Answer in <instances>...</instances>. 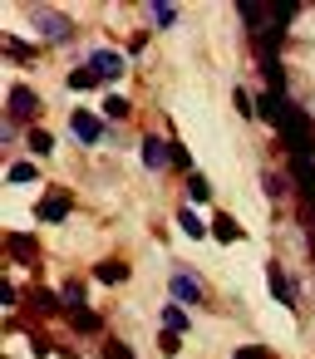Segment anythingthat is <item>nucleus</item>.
<instances>
[{
  "label": "nucleus",
  "instance_id": "f257e3e1",
  "mask_svg": "<svg viewBox=\"0 0 315 359\" xmlns=\"http://www.w3.org/2000/svg\"><path fill=\"white\" fill-rule=\"evenodd\" d=\"M276 123H281V138H286L290 158H310V148H315V133H310V118H305V114H300L290 99L281 104V118H276Z\"/></svg>",
  "mask_w": 315,
  "mask_h": 359
},
{
  "label": "nucleus",
  "instance_id": "f03ea898",
  "mask_svg": "<svg viewBox=\"0 0 315 359\" xmlns=\"http://www.w3.org/2000/svg\"><path fill=\"white\" fill-rule=\"evenodd\" d=\"M69 128H74L79 143H99V138H104V118H99V114H84V109L69 118Z\"/></svg>",
  "mask_w": 315,
  "mask_h": 359
},
{
  "label": "nucleus",
  "instance_id": "7ed1b4c3",
  "mask_svg": "<svg viewBox=\"0 0 315 359\" xmlns=\"http://www.w3.org/2000/svg\"><path fill=\"white\" fill-rule=\"evenodd\" d=\"M89 69H94L99 79H119V74H123V55H114V50H94V55H89Z\"/></svg>",
  "mask_w": 315,
  "mask_h": 359
},
{
  "label": "nucleus",
  "instance_id": "20e7f679",
  "mask_svg": "<svg viewBox=\"0 0 315 359\" xmlns=\"http://www.w3.org/2000/svg\"><path fill=\"white\" fill-rule=\"evenodd\" d=\"M35 217H40V222H65V217H69V197H65V192H45L40 207H35Z\"/></svg>",
  "mask_w": 315,
  "mask_h": 359
},
{
  "label": "nucleus",
  "instance_id": "39448f33",
  "mask_svg": "<svg viewBox=\"0 0 315 359\" xmlns=\"http://www.w3.org/2000/svg\"><path fill=\"white\" fill-rule=\"evenodd\" d=\"M266 280H271V295H276L281 305H295V285H290V276H286L281 266H266Z\"/></svg>",
  "mask_w": 315,
  "mask_h": 359
},
{
  "label": "nucleus",
  "instance_id": "423d86ee",
  "mask_svg": "<svg viewBox=\"0 0 315 359\" xmlns=\"http://www.w3.org/2000/svg\"><path fill=\"white\" fill-rule=\"evenodd\" d=\"M35 30H40L45 40H65V35H69V20H65V15H50V11H40V15H35Z\"/></svg>",
  "mask_w": 315,
  "mask_h": 359
},
{
  "label": "nucleus",
  "instance_id": "0eeeda50",
  "mask_svg": "<svg viewBox=\"0 0 315 359\" xmlns=\"http://www.w3.org/2000/svg\"><path fill=\"white\" fill-rule=\"evenodd\" d=\"M35 109H40V94L35 89H11V114L15 118H35Z\"/></svg>",
  "mask_w": 315,
  "mask_h": 359
},
{
  "label": "nucleus",
  "instance_id": "6e6552de",
  "mask_svg": "<svg viewBox=\"0 0 315 359\" xmlns=\"http://www.w3.org/2000/svg\"><path fill=\"white\" fill-rule=\"evenodd\" d=\"M163 163H173V158H168V148H163V138H143V168L163 172Z\"/></svg>",
  "mask_w": 315,
  "mask_h": 359
},
{
  "label": "nucleus",
  "instance_id": "1a4fd4ad",
  "mask_svg": "<svg viewBox=\"0 0 315 359\" xmlns=\"http://www.w3.org/2000/svg\"><path fill=\"white\" fill-rule=\"evenodd\" d=\"M94 280H104V285H123V280H128V266H123V261H99V266H94Z\"/></svg>",
  "mask_w": 315,
  "mask_h": 359
},
{
  "label": "nucleus",
  "instance_id": "9d476101",
  "mask_svg": "<svg viewBox=\"0 0 315 359\" xmlns=\"http://www.w3.org/2000/svg\"><path fill=\"white\" fill-rule=\"evenodd\" d=\"M173 295H177L182 305H192V300H202V285H197L187 271H177V276H173Z\"/></svg>",
  "mask_w": 315,
  "mask_h": 359
},
{
  "label": "nucleus",
  "instance_id": "9b49d317",
  "mask_svg": "<svg viewBox=\"0 0 315 359\" xmlns=\"http://www.w3.org/2000/svg\"><path fill=\"white\" fill-rule=\"evenodd\" d=\"M177 226H182V231H187V236H197V241H202V236H212V226H207V222H202V217H197V212H187V207H182V212H177Z\"/></svg>",
  "mask_w": 315,
  "mask_h": 359
},
{
  "label": "nucleus",
  "instance_id": "f8f14e48",
  "mask_svg": "<svg viewBox=\"0 0 315 359\" xmlns=\"http://www.w3.org/2000/svg\"><path fill=\"white\" fill-rule=\"evenodd\" d=\"M212 236H217V241H236V236H241V226H236L227 212H217V217H212Z\"/></svg>",
  "mask_w": 315,
  "mask_h": 359
},
{
  "label": "nucleus",
  "instance_id": "ddd939ff",
  "mask_svg": "<svg viewBox=\"0 0 315 359\" xmlns=\"http://www.w3.org/2000/svg\"><path fill=\"white\" fill-rule=\"evenodd\" d=\"M6 246H11V256H15V261H25V266H30V261H35V241H30V236H25V231H15V236H11V241H6Z\"/></svg>",
  "mask_w": 315,
  "mask_h": 359
},
{
  "label": "nucleus",
  "instance_id": "4468645a",
  "mask_svg": "<svg viewBox=\"0 0 315 359\" xmlns=\"http://www.w3.org/2000/svg\"><path fill=\"white\" fill-rule=\"evenodd\" d=\"M148 11H153V25H163V30H168V25L177 20V6H173V0H153Z\"/></svg>",
  "mask_w": 315,
  "mask_h": 359
},
{
  "label": "nucleus",
  "instance_id": "2eb2a0df",
  "mask_svg": "<svg viewBox=\"0 0 315 359\" xmlns=\"http://www.w3.org/2000/svg\"><path fill=\"white\" fill-rule=\"evenodd\" d=\"M60 300H65V305H69V310L79 315V310H84V285H79V280H69V285L60 290Z\"/></svg>",
  "mask_w": 315,
  "mask_h": 359
},
{
  "label": "nucleus",
  "instance_id": "dca6fc26",
  "mask_svg": "<svg viewBox=\"0 0 315 359\" xmlns=\"http://www.w3.org/2000/svg\"><path fill=\"white\" fill-rule=\"evenodd\" d=\"M163 330H173V334H182V330H187V315H182V305H168V310H163Z\"/></svg>",
  "mask_w": 315,
  "mask_h": 359
},
{
  "label": "nucleus",
  "instance_id": "f3484780",
  "mask_svg": "<svg viewBox=\"0 0 315 359\" xmlns=\"http://www.w3.org/2000/svg\"><path fill=\"white\" fill-rule=\"evenodd\" d=\"M271 11H276V30H286V25L295 20V11H300V6H295V0H276Z\"/></svg>",
  "mask_w": 315,
  "mask_h": 359
},
{
  "label": "nucleus",
  "instance_id": "a211bd4d",
  "mask_svg": "<svg viewBox=\"0 0 315 359\" xmlns=\"http://www.w3.org/2000/svg\"><path fill=\"white\" fill-rule=\"evenodd\" d=\"M168 158H173V168H177V172H187V177H192V153H187L182 143H173V148H168Z\"/></svg>",
  "mask_w": 315,
  "mask_h": 359
},
{
  "label": "nucleus",
  "instance_id": "6ab92c4d",
  "mask_svg": "<svg viewBox=\"0 0 315 359\" xmlns=\"http://www.w3.org/2000/svg\"><path fill=\"white\" fill-rule=\"evenodd\" d=\"M94 84H99L94 69H74V74H69V89H94Z\"/></svg>",
  "mask_w": 315,
  "mask_h": 359
},
{
  "label": "nucleus",
  "instance_id": "aec40b11",
  "mask_svg": "<svg viewBox=\"0 0 315 359\" xmlns=\"http://www.w3.org/2000/svg\"><path fill=\"white\" fill-rule=\"evenodd\" d=\"M104 114H109V118H128V99L109 94V99H104Z\"/></svg>",
  "mask_w": 315,
  "mask_h": 359
},
{
  "label": "nucleus",
  "instance_id": "412c9836",
  "mask_svg": "<svg viewBox=\"0 0 315 359\" xmlns=\"http://www.w3.org/2000/svg\"><path fill=\"white\" fill-rule=\"evenodd\" d=\"M74 330H79V334H94V330H99V315H94V310H79V315H74Z\"/></svg>",
  "mask_w": 315,
  "mask_h": 359
},
{
  "label": "nucleus",
  "instance_id": "4be33fe9",
  "mask_svg": "<svg viewBox=\"0 0 315 359\" xmlns=\"http://www.w3.org/2000/svg\"><path fill=\"white\" fill-rule=\"evenodd\" d=\"M30 148H35V153H45V158H50V148H55V138H50V133H45V128H35V133H30Z\"/></svg>",
  "mask_w": 315,
  "mask_h": 359
},
{
  "label": "nucleus",
  "instance_id": "5701e85b",
  "mask_svg": "<svg viewBox=\"0 0 315 359\" xmlns=\"http://www.w3.org/2000/svg\"><path fill=\"white\" fill-rule=\"evenodd\" d=\"M187 192H192L197 202H207V197H212V187H207V177H197V172L187 177Z\"/></svg>",
  "mask_w": 315,
  "mask_h": 359
},
{
  "label": "nucleus",
  "instance_id": "b1692460",
  "mask_svg": "<svg viewBox=\"0 0 315 359\" xmlns=\"http://www.w3.org/2000/svg\"><path fill=\"white\" fill-rule=\"evenodd\" d=\"M236 359H271V349H266V344H241Z\"/></svg>",
  "mask_w": 315,
  "mask_h": 359
},
{
  "label": "nucleus",
  "instance_id": "393cba45",
  "mask_svg": "<svg viewBox=\"0 0 315 359\" xmlns=\"http://www.w3.org/2000/svg\"><path fill=\"white\" fill-rule=\"evenodd\" d=\"M11 182H35V168H30V163H15V168H11Z\"/></svg>",
  "mask_w": 315,
  "mask_h": 359
},
{
  "label": "nucleus",
  "instance_id": "a878e982",
  "mask_svg": "<svg viewBox=\"0 0 315 359\" xmlns=\"http://www.w3.org/2000/svg\"><path fill=\"white\" fill-rule=\"evenodd\" d=\"M232 104H236L241 114H256V104H251V94H246V89H236V94H232Z\"/></svg>",
  "mask_w": 315,
  "mask_h": 359
},
{
  "label": "nucleus",
  "instance_id": "bb28decb",
  "mask_svg": "<svg viewBox=\"0 0 315 359\" xmlns=\"http://www.w3.org/2000/svg\"><path fill=\"white\" fill-rule=\"evenodd\" d=\"M261 187H266V192H271V197H281V192H286V182H281V177H276V172H266V177H261Z\"/></svg>",
  "mask_w": 315,
  "mask_h": 359
},
{
  "label": "nucleus",
  "instance_id": "cd10ccee",
  "mask_svg": "<svg viewBox=\"0 0 315 359\" xmlns=\"http://www.w3.org/2000/svg\"><path fill=\"white\" fill-rule=\"evenodd\" d=\"M6 50H11L15 60H30V50H25V40H6Z\"/></svg>",
  "mask_w": 315,
  "mask_h": 359
},
{
  "label": "nucleus",
  "instance_id": "c85d7f7f",
  "mask_svg": "<svg viewBox=\"0 0 315 359\" xmlns=\"http://www.w3.org/2000/svg\"><path fill=\"white\" fill-rule=\"evenodd\" d=\"M104 354H109V359H133V349H128V344H109Z\"/></svg>",
  "mask_w": 315,
  "mask_h": 359
}]
</instances>
